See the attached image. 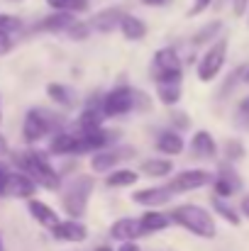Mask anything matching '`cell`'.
Here are the masks:
<instances>
[{
	"instance_id": "obj_1",
	"label": "cell",
	"mask_w": 249,
	"mask_h": 251,
	"mask_svg": "<svg viewBox=\"0 0 249 251\" xmlns=\"http://www.w3.org/2000/svg\"><path fill=\"white\" fill-rule=\"evenodd\" d=\"M168 217H171V222H176L178 227L193 232L195 237L213 239L218 234V227H215L213 215L208 210L198 207V205H178V207H173V212Z\"/></svg>"
},
{
	"instance_id": "obj_2",
	"label": "cell",
	"mask_w": 249,
	"mask_h": 251,
	"mask_svg": "<svg viewBox=\"0 0 249 251\" xmlns=\"http://www.w3.org/2000/svg\"><path fill=\"white\" fill-rule=\"evenodd\" d=\"M15 164L22 168L37 185H42L47 190H56L59 188V173L47 161L44 154H39V151H25V154L15 156Z\"/></svg>"
},
{
	"instance_id": "obj_3",
	"label": "cell",
	"mask_w": 249,
	"mask_h": 251,
	"mask_svg": "<svg viewBox=\"0 0 249 251\" xmlns=\"http://www.w3.org/2000/svg\"><path fill=\"white\" fill-rule=\"evenodd\" d=\"M93 188H95V180H93L90 176L74 178V180L66 185L64 195H61V207H64L71 217H81L83 212H85V207H88V200H90Z\"/></svg>"
},
{
	"instance_id": "obj_4",
	"label": "cell",
	"mask_w": 249,
	"mask_h": 251,
	"mask_svg": "<svg viewBox=\"0 0 249 251\" xmlns=\"http://www.w3.org/2000/svg\"><path fill=\"white\" fill-rule=\"evenodd\" d=\"M225 59H227V39L222 37V39H218V42L203 54V59H200V64H198V78H200L203 83L215 81V78L220 76L222 66H225Z\"/></svg>"
},
{
	"instance_id": "obj_5",
	"label": "cell",
	"mask_w": 249,
	"mask_h": 251,
	"mask_svg": "<svg viewBox=\"0 0 249 251\" xmlns=\"http://www.w3.org/2000/svg\"><path fill=\"white\" fill-rule=\"evenodd\" d=\"M183 71H181V59L173 49H159L154 54V61H152V78L157 83H164V81H181Z\"/></svg>"
},
{
	"instance_id": "obj_6",
	"label": "cell",
	"mask_w": 249,
	"mask_h": 251,
	"mask_svg": "<svg viewBox=\"0 0 249 251\" xmlns=\"http://www.w3.org/2000/svg\"><path fill=\"white\" fill-rule=\"evenodd\" d=\"M132 107H137V90H132L127 85H117V88H112L103 98V112H105V117L127 115Z\"/></svg>"
},
{
	"instance_id": "obj_7",
	"label": "cell",
	"mask_w": 249,
	"mask_h": 251,
	"mask_svg": "<svg viewBox=\"0 0 249 251\" xmlns=\"http://www.w3.org/2000/svg\"><path fill=\"white\" fill-rule=\"evenodd\" d=\"M208 183H213V176H210L208 171H198V168H193V171H183V173L173 176V180H171L166 188L176 195V193H191V190H198V188H203V185H208Z\"/></svg>"
},
{
	"instance_id": "obj_8",
	"label": "cell",
	"mask_w": 249,
	"mask_h": 251,
	"mask_svg": "<svg viewBox=\"0 0 249 251\" xmlns=\"http://www.w3.org/2000/svg\"><path fill=\"white\" fill-rule=\"evenodd\" d=\"M49 132V120L42 110H29L25 122H22V137L27 144H37L44 134Z\"/></svg>"
},
{
	"instance_id": "obj_9",
	"label": "cell",
	"mask_w": 249,
	"mask_h": 251,
	"mask_svg": "<svg viewBox=\"0 0 249 251\" xmlns=\"http://www.w3.org/2000/svg\"><path fill=\"white\" fill-rule=\"evenodd\" d=\"M213 188H215V195L230 198V195H235L242 188V178L237 176V171L230 166V164H222V166L218 168V178L213 180Z\"/></svg>"
},
{
	"instance_id": "obj_10",
	"label": "cell",
	"mask_w": 249,
	"mask_h": 251,
	"mask_svg": "<svg viewBox=\"0 0 249 251\" xmlns=\"http://www.w3.org/2000/svg\"><path fill=\"white\" fill-rule=\"evenodd\" d=\"M110 234H112V239H117V242H135V239L142 237L144 232H142V227H139V220H135V217H120V220H115Z\"/></svg>"
},
{
	"instance_id": "obj_11",
	"label": "cell",
	"mask_w": 249,
	"mask_h": 251,
	"mask_svg": "<svg viewBox=\"0 0 249 251\" xmlns=\"http://www.w3.org/2000/svg\"><path fill=\"white\" fill-rule=\"evenodd\" d=\"M125 12L120 10V7H108V10H100V12H95V17L88 22V27L90 29H95V32H103V34H108V32H112L117 25H120V17H122Z\"/></svg>"
},
{
	"instance_id": "obj_12",
	"label": "cell",
	"mask_w": 249,
	"mask_h": 251,
	"mask_svg": "<svg viewBox=\"0 0 249 251\" xmlns=\"http://www.w3.org/2000/svg\"><path fill=\"white\" fill-rule=\"evenodd\" d=\"M7 193L15 198H32L37 193V183L25 171H17V173H10L7 178Z\"/></svg>"
},
{
	"instance_id": "obj_13",
	"label": "cell",
	"mask_w": 249,
	"mask_h": 251,
	"mask_svg": "<svg viewBox=\"0 0 249 251\" xmlns=\"http://www.w3.org/2000/svg\"><path fill=\"white\" fill-rule=\"evenodd\" d=\"M52 234H54L56 239H64V242H85L88 229L83 227L76 217H71V220H66V222H59V225L52 229Z\"/></svg>"
},
{
	"instance_id": "obj_14",
	"label": "cell",
	"mask_w": 249,
	"mask_h": 251,
	"mask_svg": "<svg viewBox=\"0 0 249 251\" xmlns=\"http://www.w3.org/2000/svg\"><path fill=\"white\" fill-rule=\"evenodd\" d=\"M27 210H29V215L42 225V227H47V229H54L61 220H59V215L54 212V207H49L47 202H42V200H29L27 202Z\"/></svg>"
},
{
	"instance_id": "obj_15",
	"label": "cell",
	"mask_w": 249,
	"mask_h": 251,
	"mask_svg": "<svg viewBox=\"0 0 249 251\" xmlns=\"http://www.w3.org/2000/svg\"><path fill=\"white\" fill-rule=\"evenodd\" d=\"M173 198V193L168 188H144V190H137L132 195L135 202L139 205H147V207H159V205H166L168 200Z\"/></svg>"
},
{
	"instance_id": "obj_16",
	"label": "cell",
	"mask_w": 249,
	"mask_h": 251,
	"mask_svg": "<svg viewBox=\"0 0 249 251\" xmlns=\"http://www.w3.org/2000/svg\"><path fill=\"white\" fill-rule=\"evenodd\" d=\"M191 149H193V156H198V159H213L218 154V144H215L213 134L205 132V129H200V132L193 134Z\"/></svg>"
},
{
	"instance_id": "obj_17",
	"label": "cell",
	"mask_w": 249,
	"mask_h": 251,
	"mask_svg": "<svg viewBox=\"0 0 249 251\" xmlns=\"http://www.w3.org/2000/svg\"><path fill=\"white\" fill-rule=\"evenodd\" d=\"M127 156H132V151H95L93 154V159H90V166L95 173H103V171H110V168H115L122 159H127Z\"/></svg>"
},
{
	"instance_id": "obj_18",
	"label": "cell",
	"mask_w": 249,
	"mask_h": 251,
	"mask_svg": "<svg viewBox=\"0 0 249 251\" xmlns=\"http://www.w3.org/2000/svg\"><path fill=\"white\" fill-rule=\"evenodd\" d=\"M117 27H120L122 37L130 39V42H139V39L147 37V25H144L139 17H135V15H122Z\"/></svg>"
},
{
	"instance_id": "obj_19",
	"label": "cell",
	"mask_w": 249,
	"mask_h": 251,
	"mask_svg": "<svg viewBox=\"0 0 249 251\" xmlns=\"http://www.w3.org/2000/svg\"><path fill=\"white\" fill-rule=\"evenodd\" d=\"M74 12H64V10H54L49 17H44L39 22V29L44 32H66V27L74 22Z\"/></svg>"
},
{
	"instance_id": "obj_20",
	"label": "cell",
	"mask_w": 249,
	"mask_h": 251,
	"mask_svg": "<svg viewBox=\"0 0 249 251\" xmlns=\"http://www.w3.org/2000/svg\"><path fill=\"white\" fill-rule=\"evenodd\" d=\"M171 225V217L164 212H157V210H149L139 217V227L144 234H152V232H164L166 227Z\"/></svg>"
},
{
	"instance_id": "obj_21",
	"label": "cell",
	"mask_w": 249,
	"mask_h": 251,
	"mask_svg": "<svg viewBox=\"0 0 249 251\" xmlns=\"http://www.w3.org/2000/svg\"><path fill=\"white\" fill-rule=\"evenodd\" d=\"M47 95H49L56 105H61V107H74V102H76L74 90L64 83H49L47 85Z\"/></svg>"
},
{
	"instance_id": "obj_22",
	"label": "cell",
	"mask_w": 249,
	"mask_h": 251,
	"mask_svg": "<svg viewBox=\"0 0 249 251\" xmlns=\"http://www.w3.org/2000/svg\"><path fill=\"white\" fill-rule=\"evenodd\" d=\"M103 117H105L103 105H93V102H90V105H88V107L81 112V117H79V127H81V132H88V129L100 127Z\"/></svg>"
},
{
	"instance_id": "obj_23",
	"label": "cell",
	"mask_w": 249,
	"mask_h": 251,
	"mask_svg": "<svg viewBox=\"0 0 249 251\" xmlns=\"http://www.w3.org/2000/svg\"><path fill=\"white\" fill-rule=\"evenodd\" d=\"M157 149H159L162 154H168V156H178V154L183 151V139H181V134H176V132H164V134L157 139Z\"/></svg>"
},
{
	"instance_id": "obj_24",
	"label": "cell",
	"mask_w": 249,
	"mask_h": 251,
	"mask_svg": "<svg viewBox=\"0 0 249 251\" xmlns=\"http://www.w3.org/2000/svg\"><path fill=\"white\" fill-rule=\"evenodd\" d=\"M157 95L159 100L173 107L178 100H181V81H164V83H157Z\"/></svg>"
},
{
	"instance_id": "obj_25",
	"label": "cell",
	"mask_w": 249,
	"mask_h": 251,
	"mask_svg": "<svg viewBox=\"0 0 249 251\" xmlns=\"http://www.w3.org/2000/svg\"><path fill=\"white\" fill-rule=\"evenodd\" d=\"M135 183H137V173L130 168H117L105 178L108 188H125V185H135Z\"/></svg>"
},
{
	"instance_id": "obj_26",
	"label": "cell",
	"mask_w": 249,
	"mask_h": 251,
	"mask_svg": "<svg viewBox=\"0 0 249 251\" xmlns=\"http://www.w3.org/2000/svg\"><path fill=\"white\" fill-rule=\"evenodd\" d=\"M139 168H142V173L149 176V178H162V176H168V173H171L173 164H171L168 159H147Z\"/></svg>"
},
{
	"instance_id": "obj_27",
	"label": "cell",
	"mask_w": 249,
	"mask_h": 251,
	"mask_svg": "<svg viewBox=\"0 0 249 251\" xmlns=\"http://www.w3.org/2000/svg\"><path fill=\"white\" fill-rule=\"evenodd\" d=\"M52 154H76V134H59L52 142Z\"/></svg>"
},
{
	"instance_id": "obj_28",
	"label": "cell",
	"mask_w": 249,
	"mask_h": 251,
	"mask_svg": "<svg viewBox=\"0 0 249 251\" xmlns=\"http://www.w3.org/2000/svg\"><path fill=\"white\" fill-rule=\"evenodd\" d=\"M213 207H215V212L225 220V222H230V225H240V215L225 202V198H220V195H213Z\"/></svg>"
},
{
	"instance_id": "obj_29",
	"label": "cell",
	"mask_w": 249,
	"mask_h": 251,
	"mask_svg": "<svg viewBox=\"0 0 249 251\" xmlns=\"http://www.w3.org/2000/svg\"><path fill=\"white\" fill-rule=\"evenodd\" d=\"M52 10H64V12H85L88 0H47Z\"/></svg>"
},
{
	"instance_id": "obj_30",
	"label": "cell",
	"mask_w": 249,
	"mask_h": 251,
	"mask_svg": "<svg viewBox=\"0 0 249 251\" xmlns=\"http://www.w3.org/2000/svg\"><path fill=\"white\" fill-rule=\"evenodd\" d=\"M20 27H22V22H20L15 15H2V12H0V34H2V37L15 34Z\"/></svg>"
},
{
	"instance_id": "obj_31",
	"label": "cell",
	"mask_w": 249,
	"mask_h": 251,
	"mask_svg": "<svg viewBox=\"0 0 249 251\" xmlns=\"http://www.w3.org/2000/svg\"><path fill=\"white\" fill-rule=\"evenodd\" d=\"M220 29H222V22H220V20H215V22L205 25V27H203V29H200L195 37H193V44H203V42H208V39H210V37H215Z\"/></svg>"
},
{
	"instance_id": "obj_32",
	"label": "cell",
	"mask_w": 249,
	"mask_h": 251,
	"mask_svg": "<svg viewBox=\"0 0 249 251\" xmlns=\"http://www.w3.org/2000/svg\"><path fill=\"white\" fill-rule=\"evenodd\" d=\"M225 156L230 161H237V159H245V144L240 139H227L225 142Z\"/></svg>"
},
{
	"instance_id": "obj_33",
	"label": "cell",
	"mask_w": 249,
	"mask_h": 251,
	"mask_svg": "<svg viewBox=\"0 0 249 251\" xmlns=\"http://www.w3.org/2000/svg\"><path fill=\"white\" fill-rule=\"evenodd\" d=\"M66 32H69V37H71V39H85V37L90 34V27H88V22H79V20H74V22L66 27Z\"/></svg>"
},
{
	"instance_id": "obj_34",
	"label": "cell",
	"mask_w": 249,
	"mask_h": 251,
	"mask_svg": "<svg viewBox=\"0 0 249 251\" xmlns=\"http://www.w3.org/2000/svg\"><path fill=\"white\" fill-rule=\"evenodd\" d=\"M7 178H10V168L0 161V198L7 195Z\"/></svg>"
},
{
	"instance_id": "obj_35",
	"label": "cell",
	"mask_w": 249,
	"mask_h": 251,
	"mask_svg": "<svg viewBox=\"0 0 249 251\" xmlns=\"http://www.w3.org/2000/svg\"><path fill=\"white\" fill-rule=\"evenodd\" d=\"M210 2H213V0H193V7L188 10V15H191V17H193V15H200L203 10L210 7Z\"/></svg>"
},
{
	"instance_id": "obj_36",
	"label": "cell",
	"mask_w": 249,
	"mask_h": 251,
	"mask_svg": "<svg viewBox=\"0 0 249 251\" xmlns=\"http://www.w3.org/2000/svg\"><path fill=\"white\" fill-rule=\"evenodd\" d=\"M247 7H249V0H232V10H235L237 17H242L247 12Z\"/></svg>"
},
{
	"instance_id": "obj_37",
	"label": "cell",
	"mask_w": 249,
	"mask_h": 251,
	"mask_svg": "<svg viewBox=\"0 0 249 251\" xmlns=\"http://www.w3.org/2000/svg\"><path fill=\"white\" fill-rule=\"evenodd\" d=\"M10 49H12V42H10V37H2V34H0V56H2V54H7Z\"/></svg>"
},
{
	"instance_id": "obj_38",
	"label": "cell",
	"mask_w": 249,
	"mask_h": 251,
	"mask_svg": "<svg viewBox=\"0 0 249 251\" xmlns=\"http://www.w3.org/2000/svg\"><path fill=\"white\" fill-rule=\"evenodd\" d=\"M139 2H142V5H149V7H164L171 0H139Z\"/></svg>"
},
{
	"instance_id": "obj_39",
	"label": "cell",
	"mask_w": 249,
	"mask_h": 251,
	"mask_svg": "<svg viewBox=\"0 0 249 251\" xmlns=\"http://www.w3.org/2000/svg\"><path fill=\"white\" fill-rule=\"evenodd\" d=\"M117 251H139V247L135 242H125V247H120Z\"/></svg>"
},
{
	"instance_id": "obj_40",
	"label": "cell",
	"mask_w": 249,
	"mask_h": 251,
	"mask_svg": "<svg viewBox=\"0 0 249 251\" xmlns=\"http://www.w3.org/2000/svg\"><path fill=\"white\" fill-rule=\"evenodd\" d=\"M240 210H242V215H247L249 217V195L242 200V205H240Z\"/></svg>"
},
{
	"instance_id": "obj_41",
	"label": "cell",
	"mask_w": 249,
	"mask_h": 251,
	"mask_svg": "<svg viewBox=\"0 0 249 251\" xmlns=\"http://www.w3.org/2000/svg\"><path fill=\"white\" fill-rule=\"evenodd\" d=\"M7 149H10V147H7V139L0 134V154H7Z\"/></svg>"
},
{
	"instance_id": "obj_42",
	"label": "cell",
	"mask_w": 249,
	"mask_h": 251,
	"mask_svg": "<svg viewBox=\"0 0 249 251\" xmlns=\"http://www.w3.org/2000/svg\"><path fill=\"white\" fill-rule=\"evenodd\" d=\"M240 110H242L245 115H249V95L245 98V100H242V102H240Z\"/></svg>"
},
{
	"instance_id": "obj_43",
	"label": "cell",
	"mask_w": 249,
	"mask_h": 251,
	"mask_svg": "<svg viewBox=\"0 0 249 251\" xmlns=\"http://www.w3.org/2000/svg\"><path fill=\"white\" fill-rule=\"evenodd\" d=\"M95 251H112L110 247H100V249H95Z\"/></svg>"
},
{
	"instance_id": "obj_44",
	"label": "cell",
	"mask_w": 249,
	"mask_h": 251,
	"mask_svg": "<svg viewBox=\"0 0 249 251\" xmlns=\"http://www.w3.org/2000/svg\"><path fill=\"white\" fill-rule=\"evenodd\" d=\"M0 251H5V247H2V232H0Z\"/></svg>"
},
{
	"instance_id": "obj_45",
	"label": "cell",
	"mask_w": 249,
	"mask_h": 251,
	"mask_svg": "<svg viewBox=\"0 0 249 251\" xmlns=\"http://www.w3.org/2000/svg\"><path fill=\"white\" fill-rule=\"evenodd\" d=\"M0 120H2V112H0Z\"/></svg>"
}]
</instances>
